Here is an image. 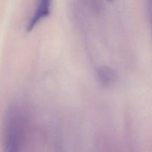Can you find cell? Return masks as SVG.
Segmentation results:
<instances>
[{"label": "cell", "instance_id": "obj_4", "mask_svg": "<svg viewBox=\"0 0 152 152\" xmlns=\"http://www.w3.org/2000/svg\"><path fill=\"white\" fill-rule=\"evenodd\" d=\"M106 1H109V2H112V1H114V0H106Z\"/></svg>", "mask_w": 152, "mask_h": 152}, {"label": "cell", "instance_id": "obj_2", "mask_svg": "<svg viewBox=\"0 0 152 152\" xmlns=\"http://www.w3.org/2000/svg\"><path fill=\"white\" fill-rule=\"evenodd\" d=\"M52 1L53 0H37L35 10L27 25L26 30L28 32L32 31L39 22L50 15Z\"/></svg>", "mask_w": 152, "mask_h": 152}, {"label": "cell", "instance_id": "obj_1", "mask_svg": "<svg viewBox=\"0 0 152 152\" xmlns=\"http://www.w3.org/2000/svg\"><path fill=\"white\" fill-rule=\"evenodd\" d=\"M24 133L22 112L16 105L7 108L2 125V142L4 152H19Z\"/></svg>", "mask_w": 152, "mask_h": 152}, {"label": "cell", "instance_id": "obj_3", "mask_svg": "<svg viewBox=\"0 0 152 152\" xmlns=\"http://www.w3.org/2000/svg\"><path fill=\"white\" fill-rule=\"evenodd\" d=\"M97 77L101 84L105 86H110L115 83L117 74L111 67L102 65L98 69Z\"/></svg>", "mask_w": 152, "mask_h": 152}]
</instances>
